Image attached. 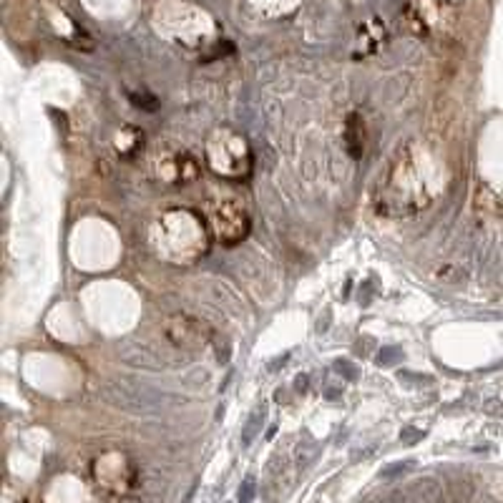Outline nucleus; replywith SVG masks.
Wrapping results in <instances>:
<instances>
[{
	"mask_svg": "<svg viewBox=\"0 0 503 503\" xmlns=\"http://www.w3.org/2000/svg\"><path fill=\"white\" fill-rule=\"evenodd\" d=\"M104 395L123 411L144 413V416L162 413L164 408V395L146 388V385H136V382H111L104 390Z\"/></svg>",
	"mask_w": 503,
	"mask_h": 503,
	"instance_id": "nucleus-1",
	"label": "nucleus"
},
{
	"mask_svg": "<svg viewBox=\"0 0 503 503\" xmlns=\"http://www.w3.org/2000/svg\"><path fill=\"white\" fill-rule=\"evenodd\" d=\"M262 420H265V408H257V411L249 416L247 425H244V430H242V446H249V443L255 440V435L260 433V428H262Z\"/></svg>",
	"mask_w": 503,
	"mask_h": 503,
	"instance_id": "nucleus-4",
	"label": "nucleus"
},
{
	"mask_svg": "<svg viewBox=\"0 0 503 503\" xmlns=\"http://www.w3.org/2000/svg\"><path fill=\"white\" fill-rule=\"evenodd\" d=\"M411 498H418V501H438L440 498V488L435 480H418L411 491Z\"/></svg>",
	"mask_w": 503,
	"mask_h": 503,
	"instance_id": "nucleus-3",
	"label": "nucleus"
},
{
	"mask_svg": "<svg viewBox=\"0 0 503 503\" xmlns=\"http://www.w3.org/2000/svg\"><path fill=\"white\" fill-rule=\"evenodd\" d=\"M247 214L242 209L229 204V207H222L217 212V229H219V239L224 244H237L239 239L247 234Z\"/></svg>",
	"mask_w": 503,
	"mask_h": 503,
	"instance_id": "nucleus-2",
	"label": "nucleus"
},
{
	"mask_svg": "<svg viewBox=\"0 0 503 503\" xmlns=\"http://www.w3.org/2000/svg\"><path fill=\"white\" fill-rule=\"evenodd\" d=\"M252 493H255V478H247L244 480V486L239 488V501L247 503L249 498H252Z\"/></svg>",
	"mask_w": 503,
	"mask_h": 503,
	"instance_id": "nucleus-6",
	"label": "nucleus"
},
{
	"mask_svg": "<svg viewBox=\"0 0 503 503\" xmlns=\"http://www.w3.org/2000/svg\"><path fill=\"white\" fill-rule=\"evenodd\" d=\"M395 358H400L398 347H385V350L380 353V365H393Z\"/></svg>",
	"mask_w": 503,
	"mask_h": 503,
	"instance_id": "nucleus-5",
	"label": "nucleus"
}]
</instances>
